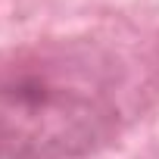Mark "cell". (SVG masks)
<instances>
[{"mask_svg": "<svg viewBox=\"0 0 159 159\" xmlns=\"http://www.w3.org/2000/svg\"><path fill=\"white\" fill-rule=\"evenodd\" d=\"M137 78L103 41L53 38L0 53V159H81L137 112Z\"/></svg>", "mask_w": 159, "mask_h": 159, "instance_id": "obj_1", "label": "cell"}]
</instances>
